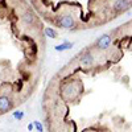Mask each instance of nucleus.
<instances>
[{
    "mask_svg": "<svg viewBox=\"0 0 132 132\" xmlns=\"http://www.w3.org/2000/svg\"><path fill=\"white\" fill-rule=\"evenodd\" d=\"M23 21L27 25H32V24H35V21H36V16L33 15V12H30V11H27L23 16Z\"/></svg>",
    "mask_w": 132,
    "mask_h": 132,
    "instance_id": "7",
    "label": "nucleus"
},
{
    "mask_svg": "<svg viewBox=\"0 0 132 132\" xmlns=\"http://www.w3.org/2000/svg\"><path fill=\"white\" fill-rule=\"evenodd\" d=\"M112 36L110 33H106V35H102L101 37H98L94 42V46L99 50H106L110 48V45L112 44Z\"/></svg>",
    "mask_w": 132,
    "mask_h": 132,
    "instance_id": "1",
    "label": "nucleus"
},
{
    "mask_svg": "<svg viewBox=\"0 0 132 132\" xmlns=\"http://www.w3.org/2000/svg\"><path fill=\"white\" fill-rule=\"evenodd\" d=\"M35 128L38 131V132H44V126H42V123L41 122H38V120H35Z\"/></svg>",
    "mask_w": 132,
    "mask_h": 132,
    "instance_id": "11",
    "label": "nucleus"
},
{
    "mask_svg": "<svg viewBox=\"0 0 132 132\" xmlns=\"http://www.w3.org/2000/svg\"><path fill=\"white\" fill-rule=\"evenodd\" d=\"M44 32H45V36L49 37V38H56L57 37V32L54 29H52V28H46Z\"/></svg>",
    "mask_w": 132,
    "mask_h": 132,
    "instance_id": "9",
    "label": "nucleus"
},
{
    "mask_svg": "<svg viewBox=\"0 0 132 132\" xmlns=\"http://www.w3.org/2000/svg\"><path fill=\"white\" fill-rule=\"evenodd\" d=\"M95 62V57H94V54L93 52L90 50H86L85 53L81 54V57H79V65L83 66V68H90V66H93Z\"/></svg>",
    "mask_w": 132,
    "mask_h": 132,
    "instance_id": "5",
    "label": "nucleus"
},
{
    "mask_svg": "<svg viewBox=\"0 0 132 132\" xmlns=\"http://www.w3.org/2000/svg\"><path fill=\"white\" fill-rule=\"evenodd\" d=\"M74 46V44L73 42H70V41H63L61 45H56L54 46V49H56L57 52H63V50H69V49H71Z\"/></svg>",
    "mask_w": 132,
    "mask_h": 132,
    "instance_id": "8",
    "label": "nucleus"
},
{
    "mask_svg": "<svg viewBox=\"0 0 132 132\" xmlns=\"http://www.w3.org/2000/svg\"><path fill=\"white\" fill-rule=\"evenodd\" d=\"M11 108H12V101H11V98L7 95H2L0 96V114L8 112Z\"/></svg>",
    "mask_w": 132,
    "mask_h": 132,
    "instance_id": "6",
    "label": "nucleus"
},
{
    "mask_svg": "<svg viewBox=\"0 0 132 132\" xmlns=\"http://www.w3.org/2000/svg\"><path fill=\"white\" fill-rule=\"evenodd\" d=\"M62 93H63V96L66 99H74L79 94V89L75 83H66L62 87Z\"/></svg>",
    "mask_w": 132,
    "mask_h": 132,
    "instance_id": "3",
    "label": "nucleus"
},
{
    "mask_svg": "<svg viewBox=\"0 0 132 132\" xmlns=\"http://www.w3.org/2000/svg\"><path fill=\"white\" fill-rule=\"evenodd\" d=\"M12 115H13V118H15L16 120H19V122H20V120H23L24 116H25V114H24L23 111H15Z\"/></svg>",
    "mask_w": 132,
    "mask_h": 132,
    "instance_id": "10",
    "label": "nucleus"
},
{
    "mask_svg": "<svg viewBox=\"0 0 132 132\" xmlns=\"http://www.w3.org/2000/svg\"><path fill=\"white\" fill-rule=\"evenodd\" d=\"M33 129H36L35 128V123H29L28 124V131H33Z\"/></svg>",
    "mask_w": 132,
    "mask_h": 132,
    "instance_id": "12",
    "label": "nucleus"
},
{
    "mask_svg": "<svg viewBox=\"0 0 132 132\" xmlns=\"http://www.w3.org/2000/svg\"><path fill=\"white\" fill-rule=\"evenodd\" d=\"M131 7H132V0H115L111 5V8L118 13L126 12Z\"/></svg>",
    "mask_w": 132,
    "mask_h": 132,
    "instance_id": "4",
    "label": "nucleus"
},
{
    "mask_svg": "<svg viewBox=\"0 0 132 132\" xmlns=\"http://www.w3.org/2000/svg\"><path fill=\"white\" fill-rule=\"evenodd\" d=\"M57 24H58V27H61V28H63V29L71 30V29H75L77 21H75V19H74L71 15H63V16L58 17Z\"/></svg>",
    "mask_w": 132,
    "mask_h": 132,
    "instance_id": "2",
    "label": "nucleus"
}]
</instances>
